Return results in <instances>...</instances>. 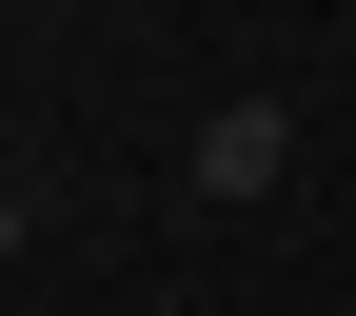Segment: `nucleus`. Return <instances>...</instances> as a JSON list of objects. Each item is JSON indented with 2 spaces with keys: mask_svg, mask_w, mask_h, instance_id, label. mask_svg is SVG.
Wrapping results in <instances>:
<instances>
[{
  "mask_svg": "<svg viewBox=\"0 0 356 316\" xmlns=\"http://www.w3.org/2000/svg\"><path fill=\"white\" fill-rule=\"evenodd\" d=\"M178 178H198L218 217H238V198H277V178H297V99H218V119H198V158H178Z\"/></svg>",
  "mask_w": 356,
  "mask_h": 316,
  "instance_id": "nucleus-1",
  "label": "nucleus"
}]
</instances>
